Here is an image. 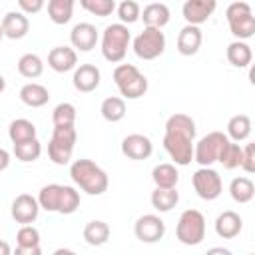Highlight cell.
<instances>
[{
	"instance_id": "cell-1",
	"label": "cell",
	"mask_w": 255,
	"mask_h": 255,
	"mask_svg": "<svg viewBox=\"0 0 255 255\" xmlns=\"http://www.w3.org/2000/svg\"><path fill=\"white\" fill-rule=\"evenodd\" d=\"M195 122L187 114H173L165 122L163 149L173 159V165H189L193 161Z\"/></svg>"
},
{
	"instance_id": "cell-2",
	"label": "cell",
	"mask_w": 255,
	"mask_h": 255,
	"mask_svg": "<svg viewBox=\"0 0 255 255\" xmlns=\"http://www.w3.org/2000/svg\"><path fill=\"white\" fill-rule=\"evenodd\" d=\"M38 205L40 209H46L50 213H62L70 215L78 211L80 207V193L72 185H62V183H48L40 189L38 193Z\"/></svg>"
},
{
	"instance_id": "cell-3",
	"label": "cell",
	"mask_w": 255,
	"mask_h": 255,
	"mask_svg": "<svg viewBox=\"0 0 255 255\" xmlns=\"http://www.w3.org/2000/svg\"><path fill=\"white\" fill-rule=\"evenodd\" d=\"M70 177L88 195H102L110 185L108 173L98 163H94L92 159H86V157L76 159L70 165Z\"/></svg>"
},
{
	"instance_id": "cell-4",
	"label": "cell",
	"mask_w": 255,
	"mask_h": 255,
	"mask_svg": "<svg viewBox=\"0 0 255 255\" xmlns=\"http://www.w3.org/2000/svg\"><path fill=\"white\" fill-rule=\"evenodd\" d=\"M129 42H131V34L128 30V26H124L120 22L110 24L104 28V34H102V56L108 62L118 64L126 58Z\"/></svg>"
},
{
	"instance_id": "cell-5",
	"label": "cell",
	"mask_w": 255,
	"mask_h": 255,
	"mask_svg": "<svg viewBox=\"0 0 255 255\" xmlns=\"http://www.w3.org/2000/svg\"><path fill=\"white\" fill-rule=\"evenodd\" d=\"M114 82L124 100H137L147 92V78L133 64H120L114 70Z\"/></svg>"
},
{
	"instance_id": "cell-6",
	"label": "cell",
	"mask_w": 255,
	"mask_h": 255,
	"mask_svg": "<svg viewBox=\"0 0 255 255\" xmlns=\"http://www.w3.org/2000/svg\"><path fill=\"white\" fill-rule=\"evenodd\" d=\"M76 141H78L76 126H56L48 141V157L56 165H66L72 159Z\"/></svg>"
},
{
	"instance_id": "cell-7",
	"label": "cell",
	"mask_w": 255,
	"mask_h": 255,
	"mask_svg": "<svg viewBox=\"0 0 255 255\" xmlns=\"http://www.w3.org/2000/svg\"><path fill=\"white\" fill-rule=\"evenodd\" d=\"M225 18H227L231 34L237 40L245 42L247 38L255 34V16L247 2H231L225 10Z\"/></svg>"
},
{
	"instance_id": "cell-8",
	"label": "cell",
	"mask_w": 255,
	"mask_h": 255,
	"mask_svg": "<svg viewBox=\"0 0 255 255\" xmlns=\"http://www.w3.org/2000/svg\"><path fill=\"white\" fill-rule=\"evenodd\" d=\"M175 237L183 245H199L205 239V217L197 209H185L175 227Z\"/></svg>"
},
{
	"instance_id": "cell-9",
	"label": "cell",
	"mask_w": 255,
	"mask_h": 255,
	"mask_svg": "<svg viewBox=\"0 0 255 255\" xmlns=\"http://www.w3.org/2000/svg\"><path fill=\"white\" fill-rule=\"evenodd\" d=\"M165 50V34L157 28H143L133 38V52L139 60H155Z\"/></svg>"
},
{
	"instance_id": "cell-10",
	"label": "cell",
	"mask_w": 255,
	"mask_h": 255,
	"mask_svg": "<svg viewBox=\"0 0 255 255\" xmlns=\"http://www.w3.org/2000/svg\"><path fill=\"white\" fill-rule=\"evenodd\" d=\"M227 135L223 131H209L193 145V161L199 163V167H211V163L217 161L221 147L227 143Z\"/></svg>"
},
{
	"instance_id": "cell-11",
	"label": "cell",
	"mask_w": 255,
	"mask_h": 255,
	"mask_svg": "<svg viewBox=\"0 0 255 255\" xmlns=\"http://www.w3.org/2000/svg\"><path fill=\"white\" fill-rule=\"evenodd\" d=\"M191 183L195 193L205 199V201H213L221 195L223 191V181L221 175L213 169V167H199L193 175H191Z\"/></svg>"
},
{
	"instance_id": "cell-12",
	"label": "cell",
	"mask_w": 255,
	"mask_h": 255,
	"mask_svg": "<svg viewBox=\"0 0 255 255\" xmlns=\"http://www.w3.org/2000/svg\"><path fill=\"white\" fill-rule=\"evenodd\" d=\"M133 233L141 243H157L165 235V223L159 215L145 213V215L137 217V221L133 225Z\"/></svg>"
},
{
	"instance_id": "cell-13",
	"label": "cell",
	"mask_w": 255,
	"mask_h": 255,
	"mask_svg": "<svg viewBox=\"0 0 255 255\" xmlns=\"http://www.w3.org/2000/svg\"><path fill=\"white\" fill-rule=\"evenodd\" d=\"M40 213V205H38V199L32 197L30 193H20L14 197L12 201V207H10V215L16 223L20 225H32L36 221Z\"/></svg>"
},
{
	"instance_id": "cell-14",
	"label": "cell",
	"mask_w": 255,
	"mask_h": 255,
	"mask_svg": "<svg viewBox=\"0 0 255 255\" xmlns=\"http://www.w3.org/2000/svg\"><path fill=\"white\" fill-rule=\"evenodd\" d=\"M153 151V143L147 135L143 133H129L122 139V153L128 157V159H147Z\"/></svg>"
},
{
	"instance_id": "cell-15",
	"label": "cell",
	"mask_w": 255,
	"mask_h": 255,
	"mask_svg": "<svg viewBox=\"0 0 255 255\" xmlns=\"http://www.w3.org/2000/svg\"><path fill=\"white\" fill-rule=\"evenodd\" d=\"M217 4L215 0H187L181 8L183 18L189 26H199L209 20V16L215 12Z\"/></svg>"
},
{
	"instance_id": "cell-16",
	"label": "cell",
	"mask_w": 255,
	"mask_h": 255,
	"mask_svg": "<svg viewBox=\"0 0 255 255\" xmlns=\"http://www.w3.org/2000/svg\"><path fill=\"white\" fill-rule=\"evenodd\" d=\"M100 80H102L100 68L94 66V64H80V66H76L74 76H72L74 88H76L78 92H82V94L94 92V90L100 86Z\"/></svg>"
},
{
	"instance_id": "cell-17",
	"label": "cell",
	"mask_w": 255,
	"mask_h": 255,
	"mask_svg": "<svg viewBox=\"0 0 255 255\" xmlns=\"http://www.w3.org/2000/svg\"><path fill=\"white\" fill-rule=\"evenodd\" d=\"M48 66L54 72H58V74L76 70V66H78V54L70 46H56L48 54Z\"/></svg>"
},
{
	"instance_id": "cell-18",
	"label": "cell",
	"mask_w": 255,
	"mask_h": 255,
	"mask_svg": "<svg viewBox=\"0 0 255 255\" xmlns=\"http://www.w3.org/2000/svg\"><path fill=\"white\" fill-rule=\"evenodd\" d=\"M70 42L80 52H90L98 44V30L90 22H80L70 32Z\"/></svg>"
},
{
	"instance_id": "cell-19",
	"label": "cell",
	"mask_w": 255,
	"mask_h": 255,
	"mask_svg": "<svg viewBox=\"0 0 255 255\" xmlns=\"http://www.w3.org/2000/svg\"><path fill=\"white\" fill-rule=\"evenodd\" d=\"M2 32L6 38L10 40H20L28 34L30 30V22H28V16L22 14L20 10H12V12H6V16L2 18Z\"/></svg>"
},
{
	"instance_id": "cell-20",
	"label": "cell",
	"mask_w": 255,
	"mask_h": 255,
	"mask_svg": "<svg viewBox=\"0 0 255 255\" xmlns=\"http://www.w3.org/2000/svg\"><path fill=\"white\" fill-rule=\"evenodd\" d=\"M201 42H203V34L199 30V26L185 24L177 34V52L181 56H193L199 52Z\"/></svg>"
},
{
	"instance_id": "cell-21",
	"label": "cell",
	"mask_w": 255,
	"mask_h": 255,
	"mask_svg": "<svg viewBox=\"0 0 255 255\" xmlns=\"http://www.w3.org/2000/svg\"><path fill=\"white\" fill-rule=\"evenodd\" d=\"M241 229H243V219L239 213H235L231 209L219 213L215 219V233L221 239H233L241 233Z\"/></svg>"
},
{
	"instance_id": "cell-22",
	"label": "cell",
	"mask_w": 255,
	"mask_h": 255,
	"mask_svg": "<svg viewBox=\"0 0 255 255\" xmlns=\"http://www.w3.org/2000/svg\"><path fill=\"white\" fill-rule=\"evenodd\" d=\"M139 18L143 20L145 28H157L161 30L167 22H169V8L163 2H151L143 8V12L139 14Z\"/></svg>"
},
{
	"instance_id": "cell-23",
	"label": "cell",
	"mask_w": 255,
	"mask_h": 255,
	"mask_svg": "<svg viewBox=\"0 0 255 255\" xmlns=\"http://www.w3.org/2000/svg\"><path fill=\"white\" fill-rule=\"evenodd\" d=\"M20 100L22 104H26L28 108H42L48 104L50 100V92L46 86L42 84H36V82H30V84H24L20 88Z\"/></svg>"
},
{
	"instance_id": "cell-24",
	"label": "cell",
	"mask_w": 255,
	"mask_h": 255,
	"mask_svg": "<svg viewBox=\"0 0 255 255\" xmlns=\"http://www.w3.org/2000/svg\"><path fill=\"white\" fill-rule=\"evenodd\" d=\"M225 56H227V62L235 68H247L253 60V50L247 42H241V40H235L227 46L225 50Z\"/></svg>"
},
{
	"instance_id": "cell-25",
	"label": "cell",
	"mask_w": 255,
	"mask_h": 255,
	"mask_svg": "<svg viewBox=\"0 0 255 255\" xmlns=\"http://www.w3.org/2000/svg\"><path fill=\"white\" fill-rule=\"evenodd\" d=\"M151 179L159 189H173L179 181V173L173 163H157L151 169Z\"/></svg>"
},
{
	"instance_id": "cell-26",
	"label": "cell",
	"mask_w": 255,
	"mask_h": 255,
	"mask_svg": "<svg viewBox=\"0 0 255 255\" xmlns=\"http://www.w3.org/2000/svg\"><path fill=\"white\" fill-rule=\"evenodd\" d=\"M251 133V118L247 114H237L227 122V137L235 143L247 139Z\"/></svg>"
},
{
	"instance_id": "cell-27",
	"label": "cell",
	"mask_w": 255,
	"mask_h": 255,
	"mask_svg": "<svg viewBox=\"0 0 255 255\" xmlns=\"http://www.w3.org/2000/svg\"><path fill=\"white\" fill-rule=\"evenodd\" d=\"M8 137L12 143H22V141L34 139L36 137V126L26 118L12 120L8 126Z\"/></svg>"
},
{
	"instance_id": "cell-28",
	"label": "cell",
	"mask_w": 255,
	"mask_h": 255,
	"mask_svg": "<svg viewBox=\"0 0 255 255\" xmlns=\"http://www.w3.org/2000/svg\"><path fill=\"white\" fill-rule=\"evenodd\" d=\"M110 233H112L110 225L102 219H94V221L86 223V227H84V239L88 245H94V247L104 245L110 239Z\"/></svg>"
},
{
	"instance_id": "cell-29",
	"label": "cell",
	"mask_w": 255,
	"mask_h": 255,
	"mask_svg": "<svg viewBox=\"0 0 255 255\" xmlns=\"http://www.w3.org/2000/svg\"><path fill=\"white\" fill-rule=\"evenodd\" d=\"M229 195L237 203H249L253 199V195H255V183L245 175L243 177H235L229 183Z\"/></svg>"
},
{
	"instance_id": "cell-30",
	"label": "cell",
	"mask_w": 255,
	"mask_h": 255,
	"mask_svg": "<svg viewBox=\"0 0 255 255\" xmlns=\"http://www.w3.org/2000/svg\"><path fill=\"white\" fill-rule=\"evenodd\" d=\"M151 205H153V209H157L159 213H167V211H171L175 205H177V201H179V193H177V189L173 187V189H159V187H155L153 191H151Z\"/></svg>"
},
{
	"instance_id": "cell-31",
	"label": "cell",
	"mask_w": 255,
	"mask_h": 255,
	"mask_svg": "<svg viewBox=\"0 0 255 255\" xmlns=\"http://www.w3.org/2000/svg\"><path fill=\"white\" fill-rule=\"evenodd\" d=\"M74 14V0H50L48 2V18L54 24H68Z\"/></svg>"
},
{
	"instance_id": "cell-32",
	"label": "cell",
	"mask_w": 255,
	"mask_h": 255,
	"mask_svg": "<svg viewBox=\"0 0 255 255\" xmlns=\"http://www.w3.org/2000/svg\"><path fill=\"white\" fill-rule=\"evenodd\" d=\"M100 112H102V118L106 122L116 124V122L124 120V116H126V100L118 98V96H110V98H106L102 102Z\"/></svg>"
},
{
	"instance_id": "cell-33",
	"label": "cell",
	"mask_w": 255,
	"mask_h": 255,
	"mask_svg": "<svg viewBox=\"0 0 255 255\" xmlns=\"http://www.w3.org/2000/svg\"><path fill=\"white\" fill-rule=\"evenodd\" d=\"M42 72H44V62L38 54L28 52V54L20 56V60H18V74L20 76H24L28 80H34V78L42 76Z\"/></svg>"
},
{
	"instance_id": "cell-34",
	"label": "cell",
	"mask_w": 255,
	"mask_h": 255,
	"mask_svg": "<svg viewBox=\"0 0 255 255\" xmlns=\"http://www.w3.org/2000/svg\"><path fill=\"white\" fill-rule=\"evenodd\" d=\"M40 153H42V143L38 141V137L22 141V143H14V155H16V159H20L24 163L36 161L40 157Z\"/></svg>"
},
{
	"instance_id": "cell-35",
	"label": "cell",
	"mask_w": 255,
	"mask_h": 255,
	"mask_svg": "<svg viewBox=\"0 0 255 255\" xmlns=\"http://www.w3.org/2000/svg\"><path fill=\"white\" fill-rule=\"evenodd\" d=\"M217 161H219L225 169H235V167H239V165H241V145L235 143V141H231V139H227V143H225V145L221 147V151H219Z\"/></svg>"
},
{
	"instance_id": "cell-36",
	"label": "cell",
	"mask_w": 255,
	"mask_h": 255,
	"mask_svg": "<svg viewBox=\"0 0 255 255\" xmlns=\"http://www.w3.org/2000/svg\"><path fill=\"white\" fill-rule=\"evenodd\" d=\"M52 122L56 126H76V106L70 102H62L52 112Z\"/></svg>"
},
{
	"instance_id": "cell-37",
	"label": "cell",
	"mask_w": 255,
	"mask_h": 255,
	"mask_svg": "<svg viewBox=\"0 0 255 255\" xmlns=\"http://www.w3.org/2000/svg\"><path fill=\"white\" fill-rule=\"evenodd\" d=\"M116 10H118V16H120V24H124V26L137 22L139 20V14H141L139 4L135 0H124V2H120L116 6Z\"/></svg>"
},
{
	"instance_id": "cell-38",
	"label": "cell",
	"mask_w": 255,
	"mask_h": 255,
	"mask_svg": "<svg viewBox=\"0 0 255 255\" xmlns=\"http://www.w3.org/2000/svg\"><path fill=\"white\" fill-rule=\"evenodd\" d=\"M80 6L94 14V16H110L116 10V2L114 0H80Z\"/></svg>"
},
{
	"instance_id": "cell-39",
	"label": "cell",
	"mask_w": 255,
	"mask_h": 255,
	"mask_svg": "<svg viewBox=\"0 0 255 255\" xmlns=\"http://www.w3.org/2000/svg\"><path fill=\"white\" fill-rule=\"evenodd\" d=\"M16 245L18 247H36V245H40V231L34 225H22L16 233Z\"/></svg>"
},
{
	"instance_id": "cell-40",
	"label": "cell",
	"mask_w": 255,
	"mask_h": 255,
	"mask_svg": "<svg viewBox=\"0 0 255 255\" xmlns=\"http://www.w3.org/2000/svg\"><path fill=\"white\" fill-rule=\"evenodd\" d=\"M245 173H253L255 171V143H245V147H241V165Z\"/></svg>"
},
{
	"instance_id": "cell-41",
	"label": "cell",
	"mask_w": 255,
	"mask_h": 255,
	"mask_svg": "<svg viewBox=\"0 0 255 255\" xmlns=\"http://www.w3.org/2000/svg\"><path fill=\"white\" fill-rule=\"evenodd\" d=\"M18 8L22 14H36L44 8V0H18Z\"/></svg>"
},
{
	"instance_id": "cell-42",
	"label": "cell",
	"mask_w": 255,
	"mask_h": 255,
	"mask_svg": "<svg viewBox=\"0 0 255 255\" xmlns=\"http://www.w3.org/2000/svg\"><path fill=\"white\" fill-rule=\"evenodd\" d=\"M12 255H42V249H40V245H36V247H18L16 245Z\"/></svg>"
},
{
	"instance_id": "cell-43",
	"label": "cell",
	"mask_w": 255,
	"mask_h": 255,
	"mask_svg": "<svg viewBox=\"0 0 255 255\" xmlns=\"http://www.w3.org/2000/svg\"><path fill=\"white\" fill-rule=\"evenodd\" d=\"M8 165H10V153L4 147H0V171H4Z\"/></svg>"
},
{
	"instance_id": "cell-44",
	"label": "cell",
	"mask_w": 255,
	"mask_h": 255,
	"mask_svg": "<svg viewBox=\"0 0 255 255\" xmlns=\"http://www.w3.org/2000/svg\"><path fill=\"white\" fill-rule=\"evenodd\" d=\"M205 255H233L229 249H225V247H211Z\"/></svg>"
},
{
	"instance_id": "cell-45",
	"label": "cell",
	"mask_w": 255,
	"mask_h": 255,
	"mask_svg": "<svg viewBox=\"0 0 255 255\" xmlns=\"http://www.w3.org/2000/svg\"><path fill=\"white\" fill-rule=\"evenodd\" d=\"M0 255H12V247L4 239H0Z\"/></svg>"
},
{
	"instance_id": "cell-46",
	"label": "cell",
	"mask_w": 255,
	"mask_h": 255,
	"mask_svg": "<svg viewBox=\"0 0 255 255\" xmlns=\"http://www.w3.org/2000/svg\"><path fill=\"white\" fill-rule=\"evenodd\" d=\"M52 255H78L76 251H72V249H66V247H60V249H56Z\"/></svg>"
},
{
	"instance_id": "cell-47",
	"label": "cell",
	"mask_w": 255,
	"mask_h": 255,
	"mask_svg": "<svg viewBox=\"0 0 255 255\" xmlns=\"http://www.w3.org/2000/svg\"><path fill=\"white\" fill-rule=\"evenodd\" d=\"M4 90H6V80H4V76L0 74V94H2Z\"/></svg>"
},
{
	"instance_id": "cell-48",
	"label": "cell",
	"mask_w": 255,
	"mask_h": 255,
	"mask_svg": "<svg viewBox=\"0 0 255 255\" xmlns=\"http://www.w3.org/2000/svg\"><path fill=\"white\" fill-rule=\"evenodd\" d=\"M2 38H4V32H2V26H0V42H2Z\"/></svg>"
},
{
	"instance_id": "cell-49",
	"label": "cell",
	"mask_w": 255,
	"mask_h": 255,
	"mask_svg": "<svg viewBox=\"0 0 255 255\" xmlns=\"http://www.w3.org/2000/svg\"><path fill=\"white\" fill-rule=\"evenodd\" d=\"M249 255H253V253H249Z\"/></svg>"
}]
</instances>
